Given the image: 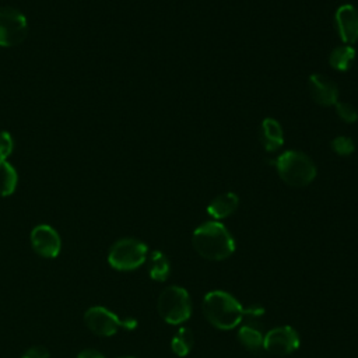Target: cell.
Instances as JSON below:
<instances>
[{"label": "cell", "mask_w": 358, "mask_h": 358, "mask_svg": "<svg viewBox=\"0 0 358 358\" xmlns=\"http://www.w3.org/2000/svg\"><path fill=\"white\" fill-rule=\"evenodd\" d=\"M263 334L253 326L245 324L238 330V341L243 345L245 350L250 352H256L263 348Z\"/></svg>", "instance_id": "9a60e30c"}, {"label": "cell", "mask_w": 358, "mask_h": 358, "mask_svg": "<svg viewBox=\"0 0 358 358\" xmlns=\"http://www.w3.org/2000/svg\"><path fill=\"white\" fill-rule=\"evenodd\" d=\"M28 34L25 15L13 7L0 8V46L11 48L21 43Z\"/></svg>", "instance_id": "52a82bcc"}, {"label": "cell", "mask_w": 358, "mask_h": 358, "mask_svg": "<svg viewBox=\"0 0 358 358\" xmlns=\"http://www.w3.org/2000/svg\"><path fill=\"white\" fill-rule=\"evenodd\" d=\"M147 253L148 248L144 242L134 238H122L110 246L108 263L115 270L131 271L145 262Z\"/></svg>", "instance_id": "5b68a950"}, {"label": "cell", "mask_w": 358, "mask_h": 358, "mask_svg": "<svg viewBox=\"0 0 358 358\" xmlns=\"http://www.w3.org/2000/svg\"><path fill=\"white\" fill-rule=\"evenodd\" d=\"M336 28L338 36L345 45H352L358 41V8L352 4H343L337 8Z\"/></svg>", "instance_id": "30bf717a"}, {"label": "cell", "mask_w": 358, "mask_h": 358, "mask_svg": "<svg viewBox=\"0 0 358 358\" xmlns=\"http://www.w3.org/2000/svg\"><path fill=\"white\" fill-rule=\"evenodd\" d=\"M355 59V49L351 45H343L336 48L329 57V63L338 71H347Z\"/></svg>", "instance_id": "e0dca14e"}, {"label": "cell", "mask_w": 358, "mask_h": 358, "mask_svg": "<svg viewBox=\"0 0 358 358\" xmlns=\"http://www.w3.org/2000/svg\"><path fill=\"white\" fill-rule=\"evenodd\" d=\"M312 99L322 106H331L338 102V88L333 80L323 74H312L308 81Z\"/></svg>", "instance_id": "8fae6325"}, {"label": "cell", "mask_w": 358, "mask_h": 358, "mask_svg": "<svg viewBox=\"0 0 358 358\" xmlns=\"http://www.w3.org/2000/svg\"><path fill=\"white\" fill-rule=\"evenodd\" d=\"M84 322L94 334L102 337H110L120 329L133 330L137 326V320L129 317L120 319L112 310L103 306H92L87 309L84 313Z\"/></svg>", "instance_id": "8992f818"}, {"label": "cell", "mask_w": 358, "mask_h": 358, "mask_svg": "<svg viewBox=\"0 0 358 358\" xmlns=\"http://www.w3.org/2000/svg\"><path fill=\"white\" fill-rule=\"evenodd\" d=\"M336 110H337V115L340 116L341 120H344L345 123H354L358 120V112L357 109L348 103V102H337L336 105Z\"/></svg>", "instance_id": "ffe728a7"}, {"label": "cell", "mask_w": 358, "mask_h": 358, "mask_svg": "<svg viewBox=\"0 0 358 358\" xmlns=\"http://www.w3.org/2000/svg\"><path fill=\"white\" fill-rule=\"evenodd\" d=\"M193 343H194V338H193V333L190 331V329L180 327L171 340V348L175 355L182 358L190 352Z\"/></svg>", "instance_id": "ac0fdd59"}, {"label": "cell", "mask_w": 358, "mask_h": 358, "mask_svg": "<svg viewBox=\"0 0 358 358\" xmlns=\"http://www.w3.org/2000/svg\"><path fill=\"white\" fill-rule=\"evenodd\" d=\"M203 315L208 323L220 330H231L245 319V308L231 294L215 289L203 298Z\"/></svg>", "instance_id": "7a4b0ae2"}, {"label": "cell", "mask_w": 358, "mask_h": 358, "mask_svg": "<svg viewBox=\"0 0 358 358\" xmlns=\"http://www.w3.org/2000/svg\"><path fill=\"white\" fill-rule=\"evenodd\" d=\"M238 206H239V197L234 192H227L211 200V203L207 206V213L215 221H220L234 214Z\"/></svg>", "instance_id": "7c38bea8"}, {"label": "cell", "mask_w": 358, "mask_h": 358, "mask_svg": "<svg viewBox=\"0 0 358 358\" xmlns=\"http://www.w3.org/2000/svg\"><path fill=\"white\" fill-rule=\"evenodd\" d=\"M29 239L32 249L42 257L53 259L60 253L62 239L57 231L48 224L36 225L31 231Z\"/></svg>", "instance_id": "9c48e42d"}, {"label": "cell", "mask_w": 358, "mask_h": 358, "mask_svg": "<svg viewBox=\"0 0 358 358\" xmlns=\"http://www.w3.org/2000/svg\"><path fill=\"white\" fill-rule=\"evenodd\" d=\"M301 341L298 331L291 326H280L267 331L263 337V348L273 355H288L298 350Z\"/></svg>", "instance_id": "ba28073f"}, {"label": "cell", "mask_w": 358, "mask_h": 358, "mask_svg": "<svg viewBox=\"0 0 358 358\" xmlns=\"http://www.w3.org/2000/svg\"><path fill=\"white\" fill-rule=\"evenodd\" d=\"M77 358H105L99 351L88 348V350H83L81 352H78Z\"/></svg>", "instance_id": "603a6c76"}, {"label": "cell", "mask_w": 358, "mask_h": 358, "mask_svg": "<svg viewBox=\"0 0 358 358\" xmlns=\"http://www.w3.org/2000/svg\"><path fill=\"white\" fill-rule=\"evenodd\" d=\"M14 140L8 131H0V159L7 161V158L13 154Z\"/></svg>", "instance_id": "44dd1931"}, {"label": "cell", "mask_w": 358, "mask_h": 358, "mask_svg": "<svg viewBox=\"0 0 358 358\" xmlns=\"http://www.w3.org/2000/svg\"><path fill=\"white\" fill-rule=\"evenodd\" d=\"M331 148L336 154L341 155V157H345V155H350L354 152L355 150V144L352 141L351 137H347V136H338L336 137L333 141H331Z\"/></svg>", "instance_id": "d6986e66"}, {"label": "cell", "mask_w": 358, "mask_h": 358, "mask_svg": "<svg viewBox=\"0 0 358 358\" xmlns=\"http://www.w3.org/2000/svg\"><path fill=\"white\" fill-rule=\"evenodd\" d=\"M194 250L207 260L221 262L235 252V241L231 232L220 221H207L197 227L192 235Z\"/></svg>", "instance_id": "6da1fadb"}, {"label": "cell", "mask_w": 358, "mask_h": 358, "mask_svg": "<svg viewBox=\"0 0 358 358\" xmlns=\"http://www.w3.org/2000/svg\"><path fill=\"white\" fill-rule=\"evenodd\" d=\"M169 273H171V264L168 257L162 252L154 250L150 255V267H148V274L151 280L162 282L169 277Z\"/></svg>", "instance_id": "5bb4252c"}, {"label": "cell", "mask_w": 358, "mask_h": 358, "mask_svg": "<svg viewBox=\"0 0 358 358\" xmlns=\"http://www.w3.org/2000/svg\"><path fill=\"white\" fill-rule=\"evenodd\" d=\"M18 183V175L15 168L7 162L0 159V197L11 196L15 192Z\"/></svg>", "instance_id": "2e32d148"}, {"label": "cell", "mask_w": 358, "mask_h": 358, "mask_svg": "<svg viewBox=\"0 0 358 358\" xmlns=\"http://www.w3.org/2000/svg\"><path fill=\"white\" fill-rule=\"evenodd\" d=\"M275 168L282 182L294 187L306 186L316 178L313 161L302 151L288 150L282 152L275 159Z\"/></svg>", "instance_id": "3957f363"}, {"label": "cell", "mask_w": 358, "mask_h": 358, "mask_svg": "<svg viewBox=\"0 0 358 358\" xmlns=\"http://www.w3.org/2000/svg\"><path fill=\"white\" fill-rule=\"evenodd\" d=\"M122 358H134V357H122Z\"/></svg>", "instance_id": "cb8c5ba5"}, {"label": "cell", "mask_w": 358, "mask_h": 358, "mask_svg": "<svg viewBox=\"0 0 358 358\" xmlns=\"http://www.w3.org/2000/svg\"><path fill=\"white\" fill-rule=\"evenodd\" d=\"M157 309L159 316L169 324L185 323L192 315L189 292L178 285L166 287L158 296Z\"/></svg>", "instance_id": "277c9868"}, {"label": "cell", "mask_w": 358, "mask_h": 358, "mask_svg": "<svg viewBox=\"0 0 358 358\" xmlns=\"http://www.w3.org/2000/svg\"><path fill=\"white\" fill-rule=\"evenodd\" d=\"M21 358H49V351L42 345H35L28 348Z\"/></svg>", "instance_id": "7402d4cb"}, {"label": "cell", "mask_w": 358, "mask_h": 358, "mask_svg": "<svg viewBox=\"0 0 358 358\" xmlns=\"http://www.w3.org/2000/svg\"><path fill=\"white\" fill-rule=\"evenodd\" d=\"M260 138L266 151H277L284 143V131L281 124L273 117H266L262 123Z\"/></svg>", "instance_id": "4fadbf2b"}]
</instances>
